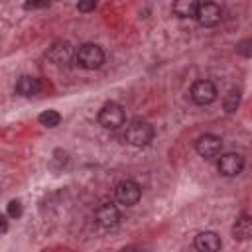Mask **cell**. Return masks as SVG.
Wrapping results in <instances>:
<instances>
[{
    "label": "cell",
    "instance_id": "1",
    "mask_svg": "<svg viewBox=\"0 0 252 252\" xmlns=\"http://www.w3.org/2000/svg\"><path fill=\"white\" fill-rule=\"evenodd\" d=\"M124 138L130 146H136V148H144L152 142L154 138V128L150 122L146 120H140V118H134L128 126H126V132H124Z\"/></svg>",
    "mask_w": 252,
    "mask_h": 252
},
{
    "label": "cell",
    "instance_id": "2",
    "mask_svg": "<svg viewBox=\"0 0 252 252\" xmlns=\"http://www.w3.org/2000/svg\"><path fill=\"white\" fill-rule=\"evenodd\" d=\"M124 120H126V114L118 102H112V100L104 102L98 110V124L106 130H116V128L124 126Z\"/></svg>",
    "mask_w": 252,
    "mask_h": 252
},
{
    "label": "cell",
    "instance_id": "3",
    "mask_svg": "<svg viewBox=\"0 0 252 252\" xmlns=\"http://www.w3.org/2000/svg\"><path fill=\"white\" fill-rule=\"evenodd\" d=\"M75 57H77V63L85 69H98L104 63V51L96 43H83L77 49Z\"/></svg>",
    "mask_w": 252,
    "mask_h": 252
},
{
    "label": "cell",
    "instance_id": "4",
    "mask_svg": "<svg viewBox=\"0 0 252 252\" xmlns=\"http://www.w3.org/2000/svg\"><path fill=\"white\" fill-rule=\"evenodd\" d=\"M94 222L102 228V230H114L120 222V211L114 203H100L96 209H94Z\"/></svg>",
    "mask_w": 252,
    "mask_h": 252
},
{
    "label": "cell",
    "instance_id": "5",
    "mask_svg": "<svg viewBox=\"0 0 252 252\" xmlns=\"http://www.w3.org/2000/svg\"><path fill=\"white\" fill-rule=\"evenodd\" d=\"M220 18H222V10H220V6H219L217 2H213V0H203V2H199L197 12H195V20H197L201 26L213 28V26H217V24L220 22Z\"/></svg>",
    "mask_w": 252,
    "mask_h": 252
},
{
    "label": "cell",
    "instance_id": "6",
    "mask_svg": "<svg viewBox=\"0 0 252 252\" xmlns=\"http://www.w3.org/2000/svg\"><path fill=\"white\" fill-rule=\"evenodd\" d=\"M114 197L120 205H126V207H132L140 201L142 197V189L136 181L132 179H122L116 187H114Z\"/></svg>",
    "mask_w": 252,
    "mask_h": 252
},
{
    "label": "cell",
    "instance_id": "7",
    "mask_svg": "<svg viewBox=\"0 0 252 252\" xmlns=\"http://www.w3.org/2000/svg\"><path fill=\"white\" fill-rule=\"evenodd\" d=\"M217 87L215 83L207 81V79H201V81H195L193 87H191V98L195 104H201V106H207L211 102L217 100Z\"/></svg>",
    "mask_w": 252,
    "mask_h": 252
},
{
    "label": "cell",
    "instance_id": "8",
    "mask_svg": "<svg viewBox=\"0 0 252 252\" xmlns=\"http://www.w3.org/2000/svg\"><path fill=\"white\" fill-rule=\"evenodd\" d=\"M217 169L224 177H236L244 169V158L240 154H236V152L220 154V158L217 161Z\"/></svg>",
    "mask_w": 252,
    "mask_h": 252
},
{
    "label": "cell",
    "instance_id": "9",
    "mask_svg": "<svg viewBox=\"0 0 252 252\" xmlns=\"http://www.w3.org/2000/svg\"><path fill=\"white\" fill-rule=\"evenodd\" d=\"M220 150H222V140L215 134H203L195 142V152L205 159L217 158L220 154Z\"/></svg>",
    "mask_w": 252,
    "mask_h": 252
},
{
    "label": "cell",
    "instance_id": "10",
    "mask_svg": "<svg viewBox=\"0 0 252 252\" xmlns=\"http://www.w3.org/2000/svg\"><path fill=\"white\" fill-rule=\"evenodd\" d=\"M47 59L55 65H65L73 59V47L69 41H55L49 51H47Z\"/></svg>",
    "mask_w": 252,
    "mask_h": 252
},
{
    "label": "cell",
    "instance_id": "11",
    "mask_svg": "<svg viewBox=\"0 0 252 252\" xmlns=\"http://www.w3.org/2000/svg\"><path fill=\"white\" fill-rule=\"evenodd\" d=\"M222 242H220V236L213 230H205V232H199L195 236V248L197 250H203V252H215V250H220Z\"/></svg>",
    "mask_w": 252,
    "mask_h": 252
},
{
    "label": "cell",
    "instance_id": "12",
    "mask_svg": "<svg viewBox=\"0 0 252 252\" xmlns=\"http://www.w3.org/2000/svg\"><path fill=\"white\" fill-rule=\"evenodd\" d=\"M39 91H41V83L32 75H22L16 81V93L22 96H35Z\"/></svg>",
    "mask_w": 252,
    "mask_h": 252
},
{
    "label": "cell",
    "instance_id": "13",
    "mask_svg": "<svg viewBox=\"0 0 252 252\" xmlns=\"http://www.w3.org/2000/svg\"><path fill=\"white\" fill-rule=\"evenodd\" d=\"M232 236L236 240H248L252 236V220L248 215H240L232 224Z\"/></svg>",
    "mask_w": 252,
    "mask_h": 252
},
{
    "label": "cell",
    "instance_id": "14",
    "mask_svg": "<svg viewBox=\"0 0 252 252\" xmlns=\"http://www.w3.org/2000/svg\"><path fill=\"white\" fill-rule=\"evenodd\" d=\"M197 6H199V0H173L171 10L177 18H195Z\"/></svg>",
    "mask_w": 252,
    "mask_h": 252
},
{
    "label": "cell",
    "instance_id": "15",
    "mask_svg": "<svg viewBox=\"0 0 252 252\" xmlns=\"http://www.w3.org/2000/svg\"><path fill=\"white\" fill-rule=\"evenodd\" d=\"M39 124L41 126H47V128H55L59 122H61V114L57 110H43L39 116H37Z\"/></svg>",
    "mask_w": 252,
    "mask_h": 252
},
{
    "label": "cell",
    "instance_id": "16",
    "mask_svg": "<svg viewBox=\"0 0 252 252\" xmlns=\"http://www.w3.org/2000/svg\"><path fill=\"white\" fill-rule=\"evenodd\" d=\"M238 104H240V91L238 89H230L226 93L224 100H222V106H224L226 112H234L238 108Z\"/></svg>",
    "mask_w": 252,
    "mask_h": 252
},
{
    "label": "cell",
    "instance_id": "17",
    "mask_svg": "<svg viewBox=\"0 0 252 252\" xmlns=\"http://www.w3.org/2000/svg\"><path fill=\"white\" fill-rule=\"evenodd\" d=\"M8 217L10 219H20L22 217V203L18 199H14V201L8 203Z\"/></svg>",
    "mask_w": 252,
    "mask_h": 252
},
{
    "label": "cell",
    "instance_id": "18",
    "mask_svg": "<svg viewBox=\"0 0 252 252\" xmlns=\"http://www.w3.org/2000/svg\"><path fill=\"white\" fill-rule=\"evenodd\" d=\"M51 4V0H26L24 8L26 10H37V8H47Z\"/></svg>",
    "mask_w": 252,
    "mask_h": 252
},
{
    "label": "cell",
    "instance_id": "19",
    "mask_svg": "<svg viewBox=\"0 0 252 252\" xmlns=\"http://www.w3.org/2000/svg\"><path fill=\"white\" fill-rule=\"evenodd\" d=\"M77 8H79V12L89 14V12H93L96 8V0H79L77 2Z\"/></svg>",
    "mask_w": 252,
    "mask_h": 252
},
{
    "label": "cell",
    "instance_id": "20",
    "mask_svg": "<svg viewBox=\"0 0 252 252\" xmlns=\"http://www.w3.org/2000/svg\"><path fill=\"white\" fill-rule=\"evenodd\" d=\"M250 43H252L250 39H242L240 43H236V51L242 53L244 57H250V55H252V51H250Z\"/></svg>",
    "mask_w": 252,
    "mask_h": 252
},
{
    "label": "cell",
    "instance_id": "21",
    "mask_svg": "<svg viewBox=\"0 0 252 252\" xmlns=\"http://www.w3.org/2000/svg\"><path fill=\"white\" fill-rule=\"evenodd\" d=\"M0 232H2V234L8 232V217L2 215V213H0Z\"/></svg>",
    "mask_w": 252,
    "mask_h": 252
}]
</instances>
